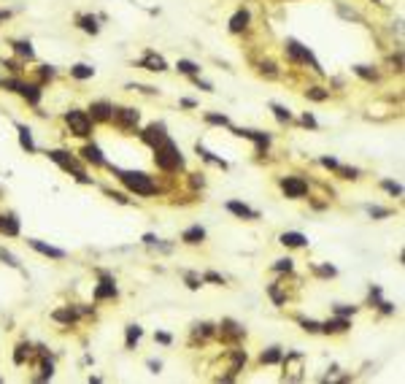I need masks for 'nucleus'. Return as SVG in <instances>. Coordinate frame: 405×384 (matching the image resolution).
<instances>
[{"mask_svg":"<svg viewBox=\"0 0 405 384\" xmlns=\"http://www.w3.org/2000/svg\"><path fill=\"white\" fill-rule=\"evenodd\" d=\"M354 311H357L354 306H351V309H348V306H338V309H335V314H338V317H348V314H354Z\"/></svg>","mask_w":405,"mask_h":384,"instance_id":"obj_44","label":"nucleus"},{"mask_svg":"<svg viewBox=\"0 0 405 384\" xmlns=\"http://www.w3.org/2000/svg\"><path fill=\"white\" fill-rule=\"evenodd\" d=\"M40 76H43V79H52V76H54V68H43V70H40Z\"/></svg>","mask_w":405,"mask_h":384,"instance_id":"obj_50","label":"nucleus"},{"mask_svg":"<svg viewBox=\"0 0 405 384\" xmlns=\"http://www.w3.org/2000/svg\"><path fill=\"white\" fill-rule=\"evenodd\" d=\"M184 244H200L202 238H205V230H202L200 225H195V227H189V230H184Z\"/></svg>","mask_w":405,"mask_h":384,"instance_id":"obj_18","label":"nucleus"},{"mask_svg":"<svg viewBox=\"0 0 405 384\" xmlns=\"http://www.w3.org/2000/svg\"><path fill=\"white\" fill-rule=\"evenodd\" d=\"M281 190L286 192V198H303L308 192V184L297 176H286V179H281Z\"/></svg>","mask_w":405,"mask_h":384,"instance_id":"obj_5","label":"nucleus"},{"mask_svg":"<svg viewBox=\"0 0 405 384\" xmlns=\"http://www.w3.org/2000/svg\"><path fill=\"white\" fill-rule=\"evenodd\" d=\"M303 125H308V128H316V119H313L311 114H305V117H303Z\"/></svg>","mask_w":405,"mask_h":384,"instance_id":"obj_48","label":"nucleus"},{"mask_svg":"<svg viewBox=\"0 0 405 384\" xmlns=\"http://www.w3.org/2000/svg\"><path fill=\"white\" fill-rule=\"evenodd\" d=\"M238 135H243V138H251L257 144V149H265L267 144H270V135L267 133H257V130H238Z\"/></svg>","mask_w":405,"mask_h":384,"instance_id":"obj_12","label":"nucleus"},{"mask_svg":"<svg viewBox=\"0 0 405 384\" xmlns=\"http://www.w3.org/2000/svg\"><path fill=\"white\" fill-rule=\"evenodd\" d=\"M81 154H84V160L87 163H95V165H105V160H103V154H100V149L95 144H87L84 149H81Z\"/></svg>","mask_w":405,"mask_h":384,"instance_id":"obj_15","label":"nucleus"},{"mask_svg":"<svg viewBox=\"0 0 405 384\" xmlns=\"http://www.w3.org/2000/svg\"><path fill=\"white\" fill-rule=\"evenodd\" d=\"M243 363H246V352H241V349H238V352H235V357H232V368H230V371H232V376H235V373L241 371V365H243Z\"/></svg>","mask_w":405,"mask_h":384,"instance_id":"obj_32","label":"nucleus"},{"mask_svg":"<svg viewBox=\"0 0 405 384\" xmlns=\"http://www.w3.org/2000/svg\"><path fill=\"white\" fill-rule=\"evenodd\" d=\"M335 171L343 176V179H357V168H341V165H338Z\"/></svg>","mask_w":405,"mask_h":384,"instance_id":"obj_35","label":"nucleus"},{"mask_svg":"<svg viewBox=\"0 0 405 384\" xmlns=\"http://www.w3.org/2000/svg\"><path fill=\"white\" fill-rule=\"evenodd\" d=\"M17 89H19V92H22L24 98H27L30 103H33V106H38V100H40V89L35 87V84H19Z\"/></svg>","mask_w":405,"mask_h":384,"instance_id":"obj_20","label":"nucleus"},{"mask_svg":"<svg viewBox=\"0 0 405 384\" xmlns=\"http://www.w3.org/2000/svg\"><path fill=\"white\" fill-rule=\"evenodd\" d=\"M354 70H357V73L362 76V79H376V70H370L367 65H357Z\"/></svg>","mask_w":405,"mask_h":384,"instance_id":"obj_34","label":"nucleus"},{"mask_svg":"<svg viewBox=\"0 0 405 384\" xmlns=\"http://www.w3.org/2000/svg\"><path fill=\"white\" fill-rule=\"evenodd\" d=\"M119 179L122 184L127 187V190H133L135 195H154L157 192V184L149 179L146 173H135V171H119Z\"/></svg>","mask_w":405,"mask_h":384,"instance_id":"obj_2","label":"nucleus"},{"mask_svg":"<svg viewBox=\"0 0 405 384\" xmlns=\"http://www.w3.org/2000/svg\"><path fill=\"white\" fill-rule=\"evenodd\" d=\"M322 165H324V168H332V171H335V168H338V160H335V157H322Z\"/></svg>","mask_w":405,"mask_h":384,"instance_id":"obj_45","label":"nucleus"},{"mask_svg":"<svg viewBox=\"0 0 405 384\" xmlns=\"http://www.w3.org/2000/svg\"><path fill=\"white\" fill-rule=\"evenodd\" d=\"M30 246H33L35 252H40V255H49V257H54V260H62V257H65V252H62V249H54V246H49V244H40V241H30Z\"/></svg>","mask_w":405,"mask_h":384,"instance_id":"obj_16","label":"nucleus"},{"mask_svg":"<svg viewBox=\"0 0 405 384\" xmlns=\"http://www.w3.org/2000/svg\"><path fill=\"white\" fill-rule=\"evenodd\" d=\"M14 49H17V54H22V57H27V60H33V57H35L33 46H30L27 41H17V43H14Z\"/></svg>","mask_w":405,"mask_h":384,"instance_id":"obj_30","label":"nucleus"},{"mask_svg":"<svg viewBox=\"0 0 405 384\" xmlns=\"http://www.w3.org/2000/svg\"><path fill=\"white\" fill-rule=\"evenodd\" d=\"M141 138H143L146 144H151V146L162 144V141L168 138V135H165V125H162V122H154V125H149V128L143 130V135H141Z\"/></svg>","mask_w":405,"mask_h":384,"instance_id":"obj_6","label":"nucleus"},{"mask_svg":"<svg viewBox=\"0 0 405 384\" xmlns=\"http://www.w3.org/2000/svg\"><path fill=\"white\" fill-rule=\"evenodd\" d=\"M19 144H22V149L35 151V144H33V135H30V128H24V125H19Z\"/></svg>","mask_w":405,"mask_h":384,"instance_id":"obj_23","label":"nucleus"},{"mask_svg":"<svg viewBox=\"0 0 405 384\" xmlns=\"http://www.w3.org/2000/svg\"><path fill=\"white\" fill-rule=\"evenodd\" d=\"M316 274H322V276H335V268H332V265H324V268H316Z\"/></svg>","mask_w":405,"mask_h":384,"instance_id":"obj_47","label":"nucleus"},{"mask_svg":"<svg viewBox=\"0 0 405 384\" xmlns=\"http://www.w3.org/2000/svg\"><path fill=\"white\" fill-rule=\"evenodd\" d=\"M27 355H30V346H27V343H19L17 352H14V363H17V365H22Z\"/></svg>","mask_w":405,"mask_h":384,"instance_id":"obj_31","label":"nucleus"},{"mask_svg":"<svg viewBox=\"0 0 405 384\" xmlns=\"http://www.w3.org/2000/svg\"><path fill=\"white\" fill-rule=\"evenodd\" d=\"M0 233L3 235H19V219L14 214H0Z\"/></svg>","mask_w":405,"mask_h":384,"instance_id":"obj_10","label":"nucleus"},{"mask_svg":"<svg viewBox=\"0 0 405 384\" xmlns=\"http://www.w3.org/2000/svg\"><path fill=\"white\" fill-rule=\"evenodd\" d=\"M52 317H54L57 322H65V325H73V322L79 320V311H73V309H57Z\"/></svg>","mask_w":405,"mask_h":384,"instance_id":"obj_22","label":"nucleus"},{"mask_svg":"<svg viewBox=\"0 0 405 384\" xmlns=\"http://www.w3.org/2000/svg\"><path fill=\"white\" fill-rule=\"evenodd\" d=\"M286 54H289V57L295 60V63H311L313 68L319 70V73H324V70H322V65H319L316 60H313V54L308 52L305 46H300L297 41H286Z\"/></svg>","mask_w":405,"mask_h":384,"instance_id":"obj_4","label":"nucleus"},{"mask_svg":"<svg viewBox=\"0 0 405 384\" xmlns=\"http://www.w3.org/2000/svg\"><path fill=\"white\" fill-rule=\"evenodd\" d=\"M157 341H160V343H170V336H168V333H157Z\"/></svg>","mask_w":405,"mask_h":384,"instance_id":"obj_49","label":"nucleus"},{"mask_svg":"<svg viewBox=\"0 0 405 384\" xmlns=\"http://www.w3.org/2000/svg\"><path fill=\"white\" fill-rule=\"evenodd\" d=\"M65 122H68V128L73 130L76 135H81V138H87V135L92 133V122H89V117L84 114V111H79V108H70L68 114H65Z\"/></svg>","mask_w":405,"mask_h":384,"instance_id":"obj_3","label":"nucleus"},{"mask_svg":"<svg viewBox=\"0 0 405 384\" xmlns=\"http://www.w3.org/2000/svg\"><path fill=\"white\" fill-rule=\"evenodd\" d=\"M186 284H189V290H197V287H200V279H197L195 274H186Z\"/></svg>","mask_w":405,"mask_h":384,"instance_id":"obj_43","label":"nucleus"},{"mask_svg":"<svg viewBox=\"0 0 405 384\" xmlns=\"http://www.w3.org/2000/svg\"><path fill=\"white\" fill-rule=\"evenodd\" d=\"M205 281H216V284H224V279H222L219 274H214V271H208V274H205Z\"/></svg>","mask_w":405,"mask_h":384,"instance_id":"obj_46","label":"nucleus"},{"mask_svg":"<svg viewBox=\"0 0 405 384\" xmlns=\"http://www.w3.org/2000/svg\"><path fill=\"white\" fill-rule=\"evenodd\" d=\"M205 119H208L211 125H227V117H219V114H208Z\"/></svg>","mask_w":405,"mask_h":384,"instance_id":"obj_41","label":"nucleus"},{"mask_svg":"<svg viewBox=\"0 0 405 384\" xmlns=\"http://www.w3.org/2000/svg\"><path fill=\"white\" fill-rule=\"evenodd\" d=\"M273 111H276V117H278V122H289L292 119V114L284 106H278V103H273Z\"/></svg>","mask_w":405,"mask_h":384,"instance_id":"obj_33","label":"nucleus"},{"mask_svg":"<svg viewBox=\"0 0 405 384\" xmlns=\"http://www.w3.org/2000/svg\"><path fill=\"white\" fill-rule=\"evenodd\" d=\"M114 119L122 125V128H135L141 117H138L135 108H114Z\"/></svg>","mask_w":405,"mask_h":384,"instance_id":"obj_7","label":"nucleus"},{"mask_svg":"<svg viewBox=\"0 0 405 384\" xmlns=\"http://www.w3.org/2000/svg\"><path fill=\"white\" fill-rule=\"evenodd\" d=\"M305 95H308V100H327L330 98V92H327V89H322V87H311V89H305Z\"/></svg>","mask_w":405,"mask_h":384,"instance_id":"obj_28","label":"nucleus"},{"mask_svg":"<svg viewBox=\"0 0 405 384\" xmlns=\"http://www.w3.org/2000/svg\"><path fill=\"white\" fill-rule=\"evenodd\" d=\"M278 241H281L284 246H305L308 244V238L303 233H281V238Z\"/></svg>","mask_w":405,"mask_h":384,"instance_id":"obj_19","label":"nucleus"},{"mask_svg":"<svg viewBox=\"0 0 405 384\" xmlns=\"http://www.w3.org/2000/svg\"><path fill=\"white\" fill-rule=\"evenodd\" d=\"M346 327H348V320H346V317H338V320L324 322V325H322V330H324V333H343Z\"/></svg>","mask_w":405,"mask_h":384,"instance_id":"obj_21","label":"nucleus"},{"mask_svg":"<svg viewBox=\"0 0 405 384\" xmlns=\"http://www.w3.org/2000/svg\"><path fill=\"white\" fill-rule=\"evenodd\" d=\"M49 157H52V160H54V163H57V165H62L65 171H76V173H79V171H81L79 165H76L73 160L68 157V154H65V151H49Z\"/></svg>","mask_w":405,"mask_h":384,"instance_id":"obj_14","label":"nucleus"},{"mask_svg":"<svg viewBox=\"0 0 405 384\" xmlns=\"http://www.w3.org/2000/svg\"><path fill=\"white\" fill-rule=\"evenodd\" d=\"M176 68H179L181 73H186V76H197V73H200V65L189 63V60H179V65H176Z\"/></svg>","mask_w":405,"mask_h":384,"instance_id":"obj_26","label":"nucleus"},{"mask_svg":"<svg viewBox=\"0 0 405 384\" xmlns=\"http://www.w3.org/2000/svg\"><path fill=\"white\" fill-rule=\"evenodd\" d=\"M141 65L143 68H149V70H165L168 65H165V60L160 57V54H154V52H149L143 60H141Z\"/></svg>","mask_w":405,"mask_h":384,"instance_id":"obj_17","label":"nucleus"},{"mask_svg":"<svg viewBox=\"0 0 405 384\" xmlns=\"http://www.w3.org/2000/svg\"><path fill=\"white\" fill-rule=\"evenodd\" d=\"M103 276V281H100L98 287H95V300H105V298H116V284H114V279H108L105 274H100Z\"/></svg>","mask_w":405,"mask_h":384,"instance_id":"obj_8","label":"nucleus"},{"mask_svg":"<svg viewBox=\"0 0 405 384\" xmlns=\"http://www.w3.org/2000/svg\"><path fill=\"white\" fill-rule=\"evenodd\" d=\"M381 311H384V314H392V303H381Z\"/></svg>","mask_w":405,"mask_h":384,"instance_id":"obj_51","label":"nucleus"},{"mask_svg":"<svg viewBox=\"0 0 405 384\" xmlns=\"http://www.w3.org/2000/svg\"><path fill=\"white\" fill-rule=\"evenodd\" d=\"M246 27H249V11H246V8H241V11L230 19V30H232V33H241V30H246Z\"/></svg>","mask_w":405,"mask_h":384,"instance_id":"obj_13","label":"nucleus"},{"mask_svg":"<svg viewBox=\"0 0 405 384\" xmlns=\"http://www.w3.org/2000/svg\"><path fill=\"white\" fill-rule=\"evenodd\" d=\"M227 211H230V214H235V216H241V219H257V216H260L254 209L238 203V200H230V203H227Z\"/></svg>","mask_w":405,"mask_h":384,"instance_id":"obj_11","label":"nucleus"},{"mask_svg":"<svg viewBox=\"0 0 405 384\" xmlns=\"http://www.w3.org/2000/svg\"><path fill=\"white\" fill-rule=\"evenodd\" d=\"M303 327H305L308 333H319L322 330V325H319V322H311V320H303Z\"/></svg>","mask_w":405,"mask_h":384,"instance_id":"obj_40","label":"nucleus"},{"mask_svg":"<svg viewBox=\"0 0 405 384\" xmlns=\"http://www.w3.org/2000/svg\"><path fill=\"white\" fill-rule=\"evenodd\" d=\"M92 119H100V122H105V119L114 117V106L108 103V100H98V103H92Z\"/></svg>","mask_w":405,"mask_h":384,"instance_id":"obj_9","label":"nucleus"},{"mask_svg":"<svg viewBox=\"0 0 405 384\" xmlns=\"http://www.w3.org/2000/svg\"><path fill=\"white\" fill-rule=\"evenodd\" d=\"M370 216H389V209H378V206H370Z\"/></svg>","mask_w":405,"mask_h":384,"instance_id":"obj_42","label":"nucleus"},{"mask_svg":"<svg viewBox=\"0 0 405 384\" xmlns=\"http://www.w3.org/2000/svg\"><path fill=\"white\" fill-rule=\"evenodd\" d=\"M262 73H267L270 79H276L278 70H276V65H273V63H262Z\"/></svg>","mask_w":405,"mask_h":384,"instance_id":"obj_38","label":"nucleus"},{"mask_svg":"<svg viewBox=\"0 0 405 384\" xmlns=\"http://www.w3.org/2000/svg\"><path fill=\"white\" fill-rule=\"evenodd\" d=\"M141 333H143V330H141L138 325H130V327H127V349H133L135 343H138Z\"/></svg>","mask_w":405,"mask_h":384,"instance_id":"obj_29","label":"nucleus"},{"mask_svg":"<svg viewBox=\"0 0 405 384\" xmlns=\"http://www.w3.org/2000/svg\"><path fill=\"white\" fill-rule=\"evenodd\" d=\"M79 27L87 30V33H92V35L100 30V27H98V19H95V17H79Z\"/></svg>","mask_w":405,"mask_h":384,"instance_id":"obj_25","label":"nucleus"},{"mask_svg":"<svg viewBox=\"0 0 405 384\" xmlns=\"http://www.w3.org/2000/svg\"><path fill=\"white\" fill-rule=\"evenodd\" d=\"M70 76L73 79H89V76H95V68H89V65H73Z\"/></svg>","mask_w":405,"mask_h":384,"instance_id":"obj_24","label":"nucleus"},{"mask_svg":"<svg viewBox=\"0 0 405 384\" xmlns=\"http://www.w3.org/2000/svg\"><path fill=\"white\" fill-rule=\"evenodd\" d=\"M273 268H276V271H292V260L289 257H286V260H276V265Z\"/></svg>","mask_w":405,"mask_h":384,"instance_id":"obj_39","label":"nucleus"},{"mask_svg":"<svg viewBox=\"0 0 405 384\" xmlns=\"http://www.w3.org/2000/svg\"><path fill=\"white\" fill-rule=\"evenodd\" d=\"M384 190H389L392 195H403V187L394 184V181H384Z\"/></svg>","mask_w":405,"mask_h":384,"instance_id":"obj_37","label":"nucleus"},{"mask_svg":"<svg viewBox=\"0 0 405 384\" xmlns=\"http://www.w3.org/2000/svg\"><path fill=\"white\" fill-rule=\"evenodd\" d=\"M143 244H157V238L149 233V235H143Z\"/></svg>","mask_w":405,"mask_h":384,"instance_id":"obj_52","label":"nucleus"},{"mask_svg":"<svg viewBox=\"0 0 405 384\" xmlns=\"http://www.w3.org/2000/svg\"><path fill=\"white\" fill-rule=\"evenodd\" d=\"M262 363H267V365H273V363H278L281 360V349L278 346H273V349H267V352H262V357H260Z\"/></svg>","mask_w":405,"mask_h":384,"instance_id":"obj_27","label":"nucleus"},{"mask_svg":"<svg viewBox=\"0 0 405 384\" xmlns=\"http://www.w3.org/2000/svg\"><path fill=\"white\" fill-rule=\"evenodd\" d=\"M154 163L160 165L162 171H176V168H181V151H179V146L173 144L170 138H165L162 144H157L154 146Z\"/></svg>","mask_w":405,"mask_h":384,"instance_id":"obj_1","label":"nucleus"},{"mask_svg":"<svg viewBox=\"0 0 405 384\" xmlns=\"http://www.w3.org/2000/svg\"><path fill=\"white\" fill-rule=\"evenodd\" d=\"M0 260H3V262H8V265H14V268L19 265V262H17V257H14V255H8L6 249H0Z\"/></svg>","mask_w":405,"mask_h":384,"instance_id":"obj_36","label":"nucleus"}]
</instances>
